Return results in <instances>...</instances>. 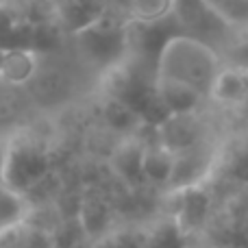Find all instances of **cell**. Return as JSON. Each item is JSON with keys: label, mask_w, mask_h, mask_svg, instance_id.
<instances>
[{"label": "cell", "mask_w": 248, "mask_h": 248, "mask_svg": "<svg viewBox=\"0 0 248 248\" xmlns=\"http://www.w3.org/2000/svg\"><path fill=\"white\" fill-rule=\"evenodd\" d=\"M87 248H128V242L124 240L120 233H109V235L100 237V240H94L90 242V246Z\"/></svg>", "instance_id": "cell-16"}, {"label": "cell", "mask_w": 248, "mask_h": 248, "mask_svg": "<svg viewBox=\"0 0 248 248\" xmlns=\"http://www.w3.org/2000/svg\"><path fill=\"white\" fill-rule=\"evenodd\" d=\"M141 153H144V141H140L135 135L124 137L109 157L113 174L126 183H141Z\"/></svg>", "instance_id": "cell-10"}, {"label": "cell", "mask_w": 248, "mask_h": 248, "mask_svg": "<svg viewBox=\"0 0 248 248\" xmlns=\"http://www.w3.org/2000/svg\"><path fill=\"white\" fill-rule=\"evenodd\" d=\"M50 248H55V246H50Z\"/></svg>", "instance_id": "cell-20"}, {"label": "cell", "mask_w": 248, "mask_h": 248, "mask_svg": "<svg viewBox=\"0 0 248 248\" xmlns=\"http://www.w3.org/2000/svg\"><path fill=\"white\" fill-rule=\"evenodd\" d=\"M42 68L39 52L26 46H16L4 50V59L0 65V83L16 90H24L35 74Z\"/></svg>", "instance_id": "cell-6"}, {"label": "cell", "mask_w": 248, "mask_h": 248, "mask_svg": "<svg viewBox=\"0 0 248 248\" xmlns=\"http://www.w3.org/2000/svg\"><path fill=\"white\" fill-rule=\"evenodd\" d=\"M7 2H13V0H0V4H7Z\"/></svg>", "instance_id": "cell-19"}, {"label": "cell", "mask_w": 248, "mask_h": 248, "mask_svg": "<svg viewBox=\"0 0 248 248\" xmlns=\"http://www.w3.org/2000/svg\"><path fill=\"white\" fill-rule=\"evenodd\" d=\"M176 0H126L128 16L137 24H157L172 13Z\"/></svg>", "instance_id": "cell-13"}, {"label": "cell", "mask_w": 248, "mask_h": 248, "mask_svg": "<svg viewBox=\"0 0 248 248\" xmlns=\"http://www.w3.org/2000/svg\"><path fill=\"white\" fill-rule=\"evenodd\" d=\"M218 50L192 35H172L157 55L155 78L176 81L207 100L211 81L222 68Z\"/></svg>", "instance_id": "cell-1"}, {"label": "cell", "mask_w": 248, "mask_h": 248, "mask_svg": "<svg viewBox=\"0 0 248 248\" xmlns=\"http://www.w3.org/2000/svg\"><path fill=\"white\" fill-rule=\"evenodd\" d=\"M20 194L7 189L4 185H0V227L11 222H20Z\"/></svg>", "instance_id": "cell-15"}, {"label": "cell", "mask_w": 248, "mask_h": 248, "mask_svg": "<svg viewBox=\"0 0 248 248\" xmlns=\"http://www.w3.org/2000/svg\"><path fill=\"white\" fill-rule=\"evenodd\" d=\"M74 220L81 227L83 235L90 242H94V240L109 235V233H113L116 214H113L111 205L103 196H85L78 202L77 218Z\"/></svg>", "instance_id": "cell-9"}, {"label": "cell", "mask_w": 248, "mask_h": 248, "mask_svg": "<svg viewBox=\"0 0 248 248\" xmlns=\"http://www.w3.org/2000/svg\"><path fill=\"white\" fill-rule=\"evenodd\" d=\"M185 240L187 237L181 233V229L174 224V220L166 218L144 233V240H141L140 248H185Z\"/></svg>", "instance_id": "cell-14"}, {"label": "cell", "mask_w": 248, "mask_h": 248, "mask_svg": "<svg viewBox=\"0 0 248 248\" xmlns=\"http://www.w3.org/2000/svg\"><path fill=\"white\" fill-rule=\"evenodd\" d=\"M50 159L39 140L31 135H20L4 150L0 172H2V185L16 194L29 192L37 187L48 174Z\"/></svg>", "instance_id": "cell-2"}, {"label": "cell", "mask_w": 248, "mask_h": 248, "mask_svg": "<svg viewBox=\"0 0 248 248\" xmlns=\"http://www.w3.org/2000/svg\"><path fill=\"white\" fill-rule=\"evenodd\" d=\"M157 131V144L170 150L172 155H179L194 146L202 144V126L201 120L194 113H170L161 122L155 124Z\"/></svg>", "instance_id": "cell-5"}, {"label": "cell", "mask_w": 248, "mask_h": 248, "mask_svg": "<svg viewBox=\"0 0 248 248\" xmlns=\"http://www.w3.org/2000/svg\"><path fill=\"white\" fill-rule=\"evenodd\" d=\"M207 100L218 107H237L248 100V70L224 63L211 81Z\"/></svg>", "instance_id": "cell-7"}, {"label": "cell", "mask_w": 248, "mask_h": 248, "mask_svg": "<svg viewBox=\"0 0 248 248\" xmlns=\"http://www.w3.org/2000/svg\"><path fill=\"white\" fill-rule=\"evenodd\" d=\"M4 50H7V48L0 46V65H2V59H4Z\"/></svg>", "instance_id": "cell-17"}, {"label": "cell", "mask_w": 248, "mask_h": 248, "mask_svg": "<svg viewBox=\"0 0 248 248\" xmlns=\"http://www.w3.org/2000/svg\"><path fill=\"white\" fill-rule=\"evenodd\" d=\"M172 168H174V155L170 150L159 146L157 141L144 144V153H141V183L168 189L172 179Z\"/></svg>", "instance_id": "cell-11"}, {"label": "cell", "mask_w": 248, "mask_h": 248, "mask_svg": "<svg viewBox=\"0 0 248 248\" xmlns=\"http://www.w3.org/2000/svg\"><path fill=\"white\" fill-rule=\"evenodd\" d=\"M103 118L107 122V126L116 133H122L124 137L133 135L135 126L141 122V116L131 103L122 98H116V96H109L107 103L103 107Z\"/></svg>", "instance_id": "cell-12"}, {"label": "cell", "mask_w": 248, "mask_h": 248, "mask_svg": "<svg viewBox=\"0 0 248 248\" xmlns=\"http://www.w3.org/2000/svg\"><path fill=\"white\" fill-rule=\"evenodd\" d=\"M77 50L94 65L116 68L118 59L126 50V33L118 22H111L107 16L100 13L96 20L85 24L83 29L72 33Z\"/></svg>", "instance_id": "cell-3"}, {"label": "cell", "mask_w": 248, "mask_h": 248, "mask_svg": "<svg viewBox=\"0 0 248 248\" xmlns=\"http://www.w3.org/2000/svg\"><path fill=\"white\" fill-rule=\"evenodd\" d=\"M42 2H48V4H57V2H61V0H42Z\"/></svg>", "instance_id": "cell-18"}, {"label": "cell", "mask_w": 248, "mask_h": 248, "mask_svg": "<svg viewBox=\"0 0 248 248\" xmlns=\"http://www.w3.org/2000/svg\"><path fill=\"white\" fill-rule=\"evenodd\" d=\"M174 198V207L166 214V218H172L174 224L181 229L185 237L196 233L205 224L211 209V198L202 185H192L183 189H168Z\"/></svg>", "instance_id": "cell-4"}, {"label": "cell", "mask_w": 248, "mask_h": 248, "mask_svg": "<svg viewBox=\"0 0 248 248\" xmlns=\"http://www.w3.org/2000/svg\"><path fill=\"white\" fill-rule=\"evenodd\" d=\"M209 168H211V153L205 148V144H198L194 148L174 155V168H172V179L168 189H183V187H192V185H202Z\"/></svg>", "instance_id": "cell-8"}]
</instances>
